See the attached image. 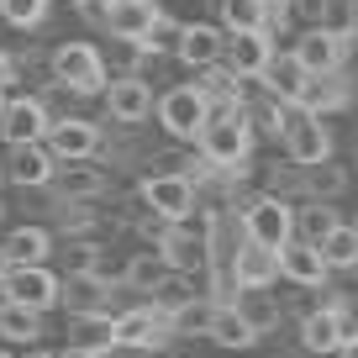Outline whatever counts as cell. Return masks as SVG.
I'll use <instances>...</instances> for the list:
<instances>
[{
	"label": "cell",
	"instance_id": "6da1fadb",
	"mask_svg": "<svg viewBox=\"0 0 358 358\" xmlns=\"http://www.w3.org/2000/svg\"><path fill=\"white\" fill-rule=\"evenodd\" d=\"M280 143H285V153H290V164H301V169L332 158V132L322 127V116H316V111H306V106H295V101H285Z\"/></svg>",
	"mask_w": 358,
	"mask_h": 358
},
{
	"label": "cell",
	"instance_id": "7a4b0ae2",
	"mask_svg": "<svg viewBox=\"0 0 358 358\" xmlns=\"http://www.w3.org/2000/svg\"><path fill=\"white\" fill-rule=\"evenodd\" d=\"M201 158L211 169H237L248 153H253V127H248V116L243 111H232V116H206V127H201Z\"/></svg>",
	"mask_w": 358,
	"mask_h": 358
},
{
	"label": "cell",
	"instance_id": "3957f363",
	"mask_svg": "<svg viewBox=\"0 0 358 358\" xmlns=\"http://www.w3.org/2000/svg\"><path fill=\"white\" fill-rule=\"evenodd\" d=\"M53 79L74 95H101L106 90V58L95 43H64L53 53Z\"/></svg>",
	"mask_w": 358,
	"mask_h": 358
},
{
	"label": "cell",
	"instance_id": "277c9868",
	"mask_svg": "<svg viewBox=\"0 0 358 358\" xmlns=\"http://www.w3.org/2000/svg\"><path fill=\"white\" fill-rule=\"evenodd\" d=\"M153 111H158V122H164V132L174 143H195L201 127H206V95H201V85H174L153 101Z\"/></svg>",
	"mask_w": 358,
	"mask_h": 358
},
{
	"label": "cell",
	"instance_id": "5b68a950",
	"mask_svg": "<svg viewBox=\"0 0 358 358\" xmlns=\"http://www.w3.org/2000/svg\"><path fill=\"white\" fill-rule=\"evenodd\" d=\"M243 237L264 248H285L295 237V211L285 206V195H258V201L243 206Z\"/></svg>",
	"mask_w": 358,
	"mask_h": 358
},
{
	"label": "cell",
	"instance_id": "8992f818",
	"mask_svg": "<svg viewBox=\"0 0 358 358\" xmlns=\"http://www.w3.org/2000/svg\"><path fill=\"white\" fill-rule=\"evenodd\" d=\"M58 285H64V280H58L48 264H11L0 295H6V301L32 306V311H53V306H58Z\"/></svg>",
	"mask_w": 358,
	"mask_h": 358
},
{
	"label": "cell",
	"instance_id": "52a82bcc",
	"mask_svg": "<svg viewBox=\"0 0 358 358\" xmlns=\"http://www.w3.org/2000/svg\"><path fill=\"white\" fill-rule=\"evenodd\" d=\"M164 343H174V337H169V322H164V311H158L153 301H148V306H127V311L116 316V348L158 353Z\"/></svg>",
	"mask_w": 358,
	"mask_h": 358
},
{
	"label": "cell",
	"instance_id": "ba28073f",
	"mask_svg": "<svg viewBox=\"0 0 358 358\" xmlns=\"http://www.w3.org/2000/svg\"><path fill=\"white\" fill-rule=\"evenodd\" d=\"M143 201L164 222H190L195 211V179L190 174H148L143 179Z\"/></svg>",
	"mask_w": 358,
	"mask_h": 358
},
{
	"label": "cell",
	"instance_id": "9c48e42d",
	"mask_svg": "<svg viewBox=\"0 0 358 358\" xmlns=\"http://www.w3.org/2000/svg\"><path fill=\"white\" fill-rule=\"evenodd\" d=\"M48 148H53V158H64V164H90V158L101 153V127L85 122V116H58V122H48Z\"/></svg>",
	"mask_w": 358,
	"mask_h": 358
},
{
	"label": "cell",
	"instance_id": "30bf717a",
	"mask_svg": "<svg viewBox=\"0 0 358 358\" xmlns=\"http://www.w3.org/2000/svg\"><path fill=\"white\" fill-rule=\"evenodd\" d=\"M158 253L169 258V268L195 274V268L211 264V237H206V232H190L185 222H169V232L158 237Z\"/></svg>",
	"mask_w": 358,
	"mask_h": 358
},
{
	"label": "cell",
	"instance_id": "8fae6325",
	"mask_svg": "<svg viewBox=\"0 0 358 358\" xmlns=\"http://www.w3.org/2000/svg\"><path fill=\"white\" fill-rule=\"evenodd\" d=\"M280 253V280H290V285H306V290H322L327 285V258H322V248L316 243H301V237H290L285 248H274Z\"/></svg>",
	"mask_w": 358,
	"mask_h": 358
},
{
	"label": "cell",
	"instance_id": "7c38bea8",
	"mask_svg": "<svg viewBox=\"0 0 358 358\" xmlns=\"http://www.w3.org/2000/svg\"><path fill=\"white\" fill-rule=\"evenodd\" d=\"M0 137L6 143H43L48 137V106L37 95H16L0 111Z\"/></svg>",
	"mask_w": 358,
	"mask_h": 358
},
{
	"label": "cell",
	"instance_id": "4fadbf2b",
	"mask_svg": "<svg viewBox=\"0 0 358 358\" xmlns=\"http://www.w3.org/2000/svg\"><path fill=\"white\" fill-rule=\"evenodd\" d=\"M227 268H232L237 285H258V290H268V285L280 280V253L264 243H253V237H243L237 243V253L227 258Z\"/></svg>",
	"mask_w": 358,
	"mask_h": 358
},
{
	"label": "cell",
	"instance_id": "5bb4252c",
	"mask_svg": "<svg viewBox=\"0 0 358 358\" xmlns=\"http://www.w3.org/2000/svg\"><path fill=\"white\" fill-rule=\"evenodd\" d=\"M53 174H58V158H53L48 143H11V158H6V179H11V185L37 190V185H48Z\"/></svg>",
	"mask_w": 358,
	"mask_h": 358
},
{
	"label": "cell",
	"instance_id": "9a60e30c",
	"mask_svg": "<svg viewBox=\"0 0 358 358\" xmlns=\"http://www.w3.org/2000/svg\"><path fill=\"white\" fill-rule=\"evenodd\" d=\"M153 90H148V79L127 74V79H106V106H111V116L122 127H137L143 116H153Z\"/></svg>",
	"mask_w": 358,
	"mask_h": 358
},
{
	"label": "cell",
	"instance_id": "2e32d148",
	"mask_svg": "<svg viewBox=\"0 0 358 358\" xmlns=\"http://www.w3.org/2000/svg\"><path fill=\"white\" fill-rule=\"evenodd\" d=\"M201 95H206V116H232L243 111V74L227 69L222 58L201 69Z\"/></svg>",
	"mask_w": 358,
	"mask_h": 358
},
{
	"label": "cell",
	"instance_id": "e0dca14e",
	"mask_svg": "<svg viewBox=\"0 0 358 358\" xmlns=\"http://www.w3.org/2000/svg\"><path fill=\"white\" fill-rule=\"evenodd\" d=\"M268 53H274V37H268V32H227V43H222V64L237 69L243 79L264 74Z\"/></svg>",
	"mask_w": 358,
	"mask_h": 358
},
{
	"label": "cell",
	"instance_id": "ac0fdd59",
	"mask_svg": "<svg viewBox=\"0 0 358 358\" xmlns=\"http://www.w3.org/2000/svg\"><path fill=\"white\" fill-rule=\"evenodd\" d=\"M348 101H353V95H348V79H343V69H327V74H306L301 95H295V106H306V111H316V116H327V111H343Z\"/></svg>",
	"mask_w": 358,
	"mask_h": 358
},
{
	"label": "cell",
	"instance_id": "d6986e66",
	"mask_svg": "<svg viewBox=\"0 0 358 358\" xmlns=\"http://www.w3.org/2000/svg\"><path fill=\"white\" fill-rule=\"evenodd\" d=\"M232 306H237V316H243L258 337H268L274 327L285 322V306L274 301L268 290H258V285H237V290H232Z\"/></svg>",
	"mask_w": 358,
	"mask_h": 358
},
{
	"label": "cell",
	"instance_id": "ffe728a7",
	"mask_svg": "<svg viewBox=\"0 0 358 358\" xmlns=\"http://www.w3.org/2000/svg\"><path fill=\"white\" fill-rule=\"evenodd\" d=\"M69 343L74 348H90V353H111L116 348V316L111 311H74L69 316Z\"/></svg>",
	"mask_w": 358,
	"mask_h": 358
},
{
	"label": "cell",
	"instance_id": "44dd1931",
	"mask_svg": "<svg viewBox=\"0 0 358 358\" xmlns=\"http://www.w3.org/2000/svg\"><path fill=\"white\" fill-rule=\"evenodd\" d=\"M343 332H353V327H348V311L322 306V311H311V316L301 322V348H306V353H337Z\"/></svg>",
	"mask_w": 358,
	"mask_h": 358
},
{
	"label": "cell",
	"instance_id": "7402d4cb",
	"mask_svg": "<svg viewBox=\"0 0 358 358\" xmlns=\"http://www.w3.org/2000/svg\"><path fill=\"white\" fill-rule=\"evenodd\" d=\"M153 16H158V0H116L111 11H106V27H111L116 43H143Z\"/></svg>",
	"mask_w": 358,
	"mask_h": 358
},
{
	"label": "cell",
	"instance_id": "603a6c76",
	"mask_svg": "<svg viewBox=\"0 0 358 358\" xmlns=\"http://www.w3.org/2000/svg\"><path fill=\"white\" fill-rule=\"evenodd\" d=\"M222 43H227V32H216L211 22H190V27H179L174 53L185 58L190 69H206V64H216V58H222Z\"/></svg>",
	"mask_w": 358,
	"mask_h": 358
},
{
	"label": "cell",
	"instance_id": "cb8c5ba5",
	"mask_svg": "<svg viewBox=\"0 0 358 358\" xmlns=\"http://www.w3.org/2000/svg\"><path fill=\"white\" fill-rule=\"evenodd\" d=\"M216 295H190V301H179L174 311H164V322H169V337H206L211 332V316H216Z\"/></svg>",
	"mask_w": 358,
	"mask_h": 358
},
{
	"label": "cell",
	"instance_id": "d4e9b609",
	"mask_svg": "<svg viewBox=\"0 0 358 358\" xmlns=\"http://www.w3.org/2000/svg\"><path fill=\"white\" fill-rule=\"evenodd\" d=\"M258 85H264L274 101H295V95H301V85H306L301 58H295L290 48H285V53L274 48V53H268V64H264V74H258Z\"/></svg>",
	"mask_w": 358,
	"mask_h": 358
},
{
	"label": "cell",
	"instance_id": "484cf974",
	"mask_svg": "<svg viewBox=\"0 0 358 358\" xmlns=\"http://www.w3.org/2000/svg\"><path fill=\"white\" fill-rule=\"evenodd\" d=\"M206 337H211L216 348H227V353H248V348H258V332L243 322V316H237V306H232V301H222V306H216L211 332H206Z\"/></svg>",
	"mask_w": 358,
	"mask_h": 358
},
{
	"label": "cell",
	"instance_id": "4316f807",
	"mask_svg": "<svg viewBox=\"0 0 358 358\" xmlns=\"http://www.w3.org/2000/svg\"><path fill=\"white\" fill-rule=\"evenodd\" d=\"M290 53L301 58L306 74H327V69H337V32H327V27H311V32L295 37Z\"/></svg>",
	"mask_w": 358,
	"mask_h": 358
},
{
	"label": "cell",
	"instance_id": "83f0119b",
	"mask_svg": "<svg viewBox=\"0 0 358 358\" xmlns=\"http://www.w3.org/2000/svg\"><path fill=\"white\" fill-rule=\"evenodd\" d=\"M0 337L16 348H32L43 337V311H32L22 301H0Z\"/></svg>",
	"mask_w": 358,
	"mask_h": 358
},
{
	"label": "cell",
	"instance_id": "f1b7e54d",
	"mask_svg": "<svg viewBox=\"0 0 358 358\" xmlns=\"http://www.w3.org/2000/svg\"><path fill=\"white\" fill-rule=\"evenodd\" d=\"M6 258L11 264H48L53 258V237L43 232V227H16V232H6Z\"/></svg>",
	"mask_w": 358,
	"mask_h": 358
},
{
	"label": "cell",
	"instance_id": "f546056e",
	"mask_svg": "<svg viewBox=\"0 0 358 358\" xmlns=\"http://www.w3.org/2000/svg\"><path fill=\"white\" fill-rule=\"evenodd\" d=\"M101 301H106V285L95 280L90 268H85V274H69V280L58 285V306H64L69 316H74V311H95Z\"/></svg>",
	"mask_w": 358,
	"mask_h": 358
},
{
	"label": "cell",
	"instance_id": "4dcf8cb0",
	"mask_svg": "<svg viewBox=\"0 0 358 358\" xmlns=\"http://www.w3.org/2000/svg\"><path fill=\"white\" fill-rule=\"evenodd\" d=\"M316 248H322V258H327V268H332V274H337V268H348V274L358 268V227H343V222H337Z\"/></svg>",
	"mask_w": 358,
	"mask_h": 358
},
{
	"label": "cell",
	"instance_id": "1f68e13d",
	"mask_svg": "<svg viewBox=\"0 0 358 358\" xmlns=\"http://www.w3.org/2000/svg\"><path fill=\"white\" fill-rule=\"evenodd\" d=\"M337 222H343V216L332 211V201H306L301 211H295V237H301V243H322Z\"/></svg>",
	"mask_w": 358,
	"mask_h": 358
},
{
	"label": "cell",
	"instance_id": "d6a6232c",
	"mask_svg": "<svg viewBox=\"0 0 358 358\" xmlns=\"http://www.w3.org/2000/svg\"><path fill=\"white\" fill-rule=\"evenodd\" d=\"M169 274H174V268H169V258L158 253V248H153V253H137L132 264H127V285H132V290H143V295H153Z\"/></svg>",
	"mask_w": 358,
	"mask_h": 358
},
{
	"label": "cell",
	"instance_id": "836d02e7",
	"mask_svg": "<svg viewBox=\"0 0 358 358\" xmlns=\"http://www.w3.org/2000/svg\"><path fill=\"white\" fill-rule=\"evenodd\" d=\"M222 27L227 32H264L268 6L264 0H222Z\"/></svg>",
	"mask_w": 358,
	"mask_h": 358
},
{
	"label": "cell",
	"instance_id": "e575fe53",
	"mask_svg": "<svg viewBox=\"0 0 358 358\" xmlns=\"http://www.w3.org/2000/svg\"><path fill=\"white\" fill-rule=\"evenodd\" d=\"M301 185L311 190V201H332V195L343 190L348 179H343V169H332V158H327V164H311V169H301Z\"/></svg>",
	"mask_w": 358,
	"mask_h": 358
},
{
	"label": "cell",
	"instance_id": "d590c367",
	"mask_svg": "<svg viewBox=\"0 0 358 358\" xmlns=\"http://www.w3.org/2000/svg\"><path fill=\"white\" fill-rule=\"evenodd\" d=\"M0 16L11 27H22V32H32V27H43L48 0H0Z\"/></svg>",
	"mask_w": 358,
	"mask_h": 358
},
{
	"label": "cell",
	"instance_id": "8d00e7d4",
	"mask_svg": "<svg viewBox=\"0 0 358 358\" xmlns=\"http://www.w3.org/2000/svg\"><path fill=\"white\" fill-rule=\"evenodd\" d=\"M316 27H327V32H353L358 27V0H322Z\"/></svg>",
	"mask_w": 358,
	"mask_h": 358
},
{
	"label": "cell",
	"instance_id": "74e56055",
	"mask_svg": "<svg viewBox=\"0 0 358 358\" xmlns=\"http://www.w3.org/2000/svg\"><path fill=\"white\" fill-rule=\"evenodd\" d=\"M190 295H195V290H190V274H179V268H174V274L153 290V306H158V311H174V306L190 301Z\"/></svg>",
	"mask_w": 358,
	"mask_h": 358
},
{
	"label": "cell",
	"instance_id": "f35d334b",
	"mask_svg": "<svg viewBox=\"0 0 358 358\" xmlns=\"http://www.w3.org/2000/svg\"><path fill=\"white\" fill-rule=\"evenodd\" d=\"M174 43H179V22H169V16L158 11L153 27H148V37H143L137 48H143V53H164V48H174Z\"/></svg>",
	"mask_w": 358,
	"mask_h": 358
},
{
	"label": "cell",
	"instance_id": "ab89813d",
	"mask_svg": "<svg viewBox=\"0 0 358 358\" xmlns=\"http://www.w3.org/2000/svg\"><path fill=\"white\" fill-rule=\"evenodd\" d=\"M79 6V16H85V22H106V11H111L116 0H74Z\"/></svg>",
	"mask_w": 358,
	"mask_h": 358
},
{
	"label": "cell",
	"instance_id": "60d3db41",
	"mask_svg": "<svg viewBox=\"0 0 358 358\" xmlns=\"http://www.w3.org/2000/svg\"><path fill=\"white\" fill-rule=\"evenodd\" d=\"M285 6H290V11H301V16H311V22L322 16V0H285Z\"/></svg>",
	"mask_w": 358,
	"mask_h": 358
},
{
	"label": "cell",
	"instance_id": "b9f144b4",
	"mask_svg": "<svg viewBox=\"0 0 358 358\" xmlns=\"http://www.w3.org/2000/svg\"><path fill=\"white\" fill-rule=\"evenodd\" d=\"M337 358H358V332H343V343H337Z\"/></svg>",
	"mask_w": 358,
	"mask_h": 358
},
{
	"label": "cell",
	"instance_id": "7bdbcfd3",
	"mask_svg": "<svg viewBox=\"0 0 358 358\" xmlns=\"http://www.w3.org/2000/svg\"><path fill=\"white\" fill-rule=\"evenodd\" d=\"M11 79H16V58H11V53H0V90L11 85Z\"/></svg>",
	"mask_w": 358,
	"mask_h": 358
},
{
	"label": "cell",
	"instance_id": "ee69618b",
	"mask_svg": "<svg viewBox=\"0 0 358 358\" xmlns=\"http://www.w3.org/2000/svg\"><path fill=\"white\" fill-rule=\"evenodd\" d=\"M53 358H106V353H90V348H74V343H69L64 353H53Z\"/></svg>",
	"mask_w": 358,
	"mask_h": 358
},
{
	"label": "cell",
	"instance_id": "f6af8a7d",
	"mask_svg": "<svg viewBox=\"0 0 358 358\" xmlns=\"http://www.w3.org/2000/svg\"><path fill=\"white\" fill-rule=\"evenodd\" d=\"M6 274H11V258H6V248H0V285H6Z\"/></svg>",
	"mask_w": 358,
	"mask_h": 358
},
{
	"label": "cell",
	"instance_id": "bcb514c9",
	"mask_svg": "<svg viewBox=\"0 0 358 358\" xmlns=\"http://www.w3.org/2000/svg\"><path fill=\"white\" fill-rule=\"evenodd\" d=\"M22 358H53V353H43V348H27V353Z\"/></svg>",
	"mask_w": 358,
	"mask_h": 358
},
{
	"label": "cell",
	"instance_id": "7dc6e473",
	"mask_svg": "<svg viewBox=\"0 0 358 358\" xmlns=\"http://www.w3.org/2000/svg\"><path fill=\"white\" fill-rule=\"evenodd\" d=\"M0 358H16V353H11V348H0Z\"/></svg>",
	"mask_w": 358,
	"mask_h": 358
},
{
	"label": "cell",
	"instance_id": "c3c4849f",
	"mask_svg": "<svg viewBox=\"0 0 358 358\" xmlns=\"http://www.w3.org/2000/svg\"><path fill=\"white\" fill-rule=\"evenodd\" d=\"M0 111H6V90H0Z\"/></svg>",
	"mask_w": 358,
	"mask_h": 358
},
{
	"label": "cell",
	"instance_id": "681fc988",
	"mask_svg": "<svg viewBox=\"0 0 358 358\" xmlns=\"http://www.w3.org/2000/svg\"><path fill=\"white\" fill-rule=\"evenodd\" d=\"M264 6H280V0H264Z\"/></svg>",
	"mask_w": 358,
	"mask_h": 358
},
{
	"label": "cell",
	"instance_id": "f907efd6",
	"mask_svg": "<svg viewBox=\"0 0 358 358\" xmlns=\"http://www.w3.org/2000/svg\"><path fill=\"white\" fill-rule=\"evenodd\" d=\"M0 179H6V164H0Z\"/></svg>",
	"mask_w": 358,
	"mask_h": 358
},
{
	"label": "cell",
	"instance_id": "816d5d0a",
	"mask_svg": "<svg viewBox=\"0 0 358 358\" xmlns=\"http://www.w3.org/2000/svg\"><path fill=\"white\" fill-rule=\"evenodd\" d=\"M353 227H358V222H353Z\"/></svg>",
	"mask_w": 358,
	"mask_h": 358
}]
</instances>
